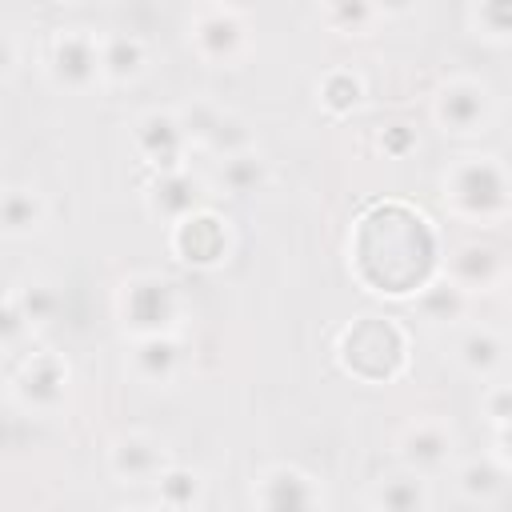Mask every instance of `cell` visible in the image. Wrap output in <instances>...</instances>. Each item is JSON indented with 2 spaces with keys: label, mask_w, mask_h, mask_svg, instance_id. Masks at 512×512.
<instances>
[{
  "label": "cell",
  "mask_w": 512,
  "mask_h": 512,
  "mask_svg": "<svg viewBox=\"0 0 512 512\" xmlns=\"http://www.w3.org/2000/svg\"><path fill=\"white\" fill-rule=\"evenodd\" d=\"M96 68H100V52H96V44L84 32L72 28V32L56 36V44H52V72H56V80L84 84L88 76H96Z\"/></svg>",
  "instance_id": "52a82bcc"
},
{
  "label": "cell",
  "mask_w": 512,
  "mask_h": 512,
  "mask_svg": "<svg viewBox=\"0 0 512 512\" xmlns=\"http://www.w3.org/2000/svg\"><path fill=\"white\" fill-rule=\"evenodd\" d=\"M492 268H496V256H492L488 248H464V252L456 256V272H460V280H468V284L488 280Z\"/></svg>",
  "instance_id": "603a6c76"
},
{
  "label": "cell",
  "mask_w": 512,
  "mask_h": 512,
  "mask_svg": "<svg viewBox=\"0 0 512 512\" xmlns=\"http://www.w3.org/2000/svg\"><path fill=\"white\" fill-rule=\"evenodd\" d=\"M408 140H412V136H408V128H404V124H392V128H388V140H380V144H384L388 152H404V148H408Z\"/></svg>",
  "instance_id": "83f0119b"
},
{
  "label": "cell",
  "mask_w": 512,
  "mask_h": 512,
  "mask_svg": "<svg viewBox=\"0 0 512 512\" xmlns=\"http://www.w3.org/2000/svg\"><path fill=\"white\" fill-rule=\"evenodd\" d=\"M404 456H408L412 464H420V468H436V464L448 456V436H444L436 424H420V428L408 432Z\"/></svg>",
  "instance_id": "9a60e30c"
},
{
  "label": "cell",
  "mask_w": 512,
  "mask_h": 512,
  "mask_svg": "<svg viewBox=\"0 0 512 512\" xmlns=\"http://www.w3.org/2000/svg\"><path fill=\"white\" fill-rule=\"evenodd\" d=\"M340 360H344L348 372H356L364 380H388L404 364V336H400V328L392 320L364 316L360 324H352L344 332Z\"/></svg>",
  "instance_id": "7a4b0ae2"
},
{
  "label": "cell",
  "mask_w": 512,
  "mask_h": 512,
  "mask_svg": "<svg viewBox=\"0 0 512 512\" xmlns=\"http://www.w3.org/2000/svg\"><path fill=\"white\" fill-rule=\"evenodd\" d=\"M8 60H12V48H8V40H0V72L8 68Z\"/></svg>",
  "instance_id": "f1b7e54d"
},
{
  "label": "cell",
  "mask_w": 512,
  "mask_h": 512,
  "mask_svg": "<svg viewBox=\"0 0 512 512\" xmlns=\"http://www.w3.org/2000/svg\"><path fill=\"white\" fill-rule=\"evenodd\" d=\"M196 204V180L184 176L180 168L176 172H160L156 188H152V208L164 212V216H188Z\"/></svg>",
  "instance_id": "8fae6325"
},
{
  "label": "cell",
  "mask_w": 512,
  "mask_h": 512,
  "mask_svg": "<svg viewBox=\"0 0 512 512\" xmlns=\"http://www.w3.org/2000/svg\"><path fill=\"white\" fill-rule=\"evenodd\" d=\"M172 364H176V344H172V340H164V336L140 340V348H136V368H140L148 380H164V376L172 372Z\"/></svg>",
  "instance_id": "e0dca14e"
},
{
  "label": "cell",
  "mask_w": 512,
  "mask_h": 512,
  "mask_svg": "<svg viewBox=\"0 0 512 512\" xmlns=\"http://www.w3.org/2000/svg\"><path fill=\"white\" fill-rule=\"evenodd\" d=\"M436 112L452 132H472L484 116V92L476 84H452V88H444Z\"/></svg>",
  "instance_id": "30bf717a"
},
{
  "label": "cell",
  "mask_w": 512,
  "mask_h": 512,
  "mask_svg": "<svg viewBox=\"0 0 512 512\" xmlns=\"http://www.w3.org/2000/svg\"><path fill=\"white\" fill-rule=\"evenodd\" d=\"M24 328H28V320H24L20 304H0V340H16Z\"/></svg>",
  "instance_id": "4316f807"
},
{
  "label": "cell",
  "mask_w": 512,
  "mask_h": 512,
  "mask_svg": "<svg viewBox=\"0 0 512 512\" xmlns=\"http://www.w3.org/2000/svg\"><path fill=\"white\" fill-rule=\"evenodd\" d=\"M180 144H184V128L168 116H148L140 124V148L148 152L152 164H160L164 172H176V156H180Z\"/></svg>",
  "instance_id": "9c48e42d"
},
{
  "label": "cell",
  "mask_w": 512,
  "mask_h": 512,
  "mask_svg": "<svg viewBox=\"0 0 512 512\" xmlns=\"http://www.w3.org/2000/svg\"><path fill=\"white\" fill-rule=\"evenodd\" d=\"M460 356H464V364H468L472 372H488V368L500 360V344H496V336H488V332H472V336L460 344Z\"/></svg>",
  "instance_id": "7402d4cb"
},
{
  "label": "cell",
  "mask_w": 512,
  "mask_h": 512,
  "mask_svg": "<svg viewBox=\"0 0 512 512\" xmlns=\"http://www.w3.org/2000/svg\"><path fill=\"white\" fill-rule=\"evenodd\" d=\"M196 492H200V480L184 468H172L160 476V504L164 508H188L196 500Z\"/></svg>",
  "instance_id": "ffe728a7"
},
{
  "label": "cell",
  "mask_w": 512,
  "mask_h": 512,
  "mask_svg": "<svg viewBox=\"0 0 512 512\" xmlns=\"http://www.w3.org/2000/svg\"><path fill=\"white\" fill-rule=\"evenodd\" d=\"M172 308H176V300H172V288H168L164 280L144 276V280L128 284V296H124V316H128L136 328H144V332L164 328V324L172 320Z\"/></svg>",
  "instance_id": "5b68a950"
},
{
  "label": "cell",
  "mask_w": 512,
  "mask_h": 512,
  "mask_svg": "<svg viewBox=\"0 0 512 512\" xmlns=\"http://www.w3.org/2000/svg\"><path fill=\"white\" fill-rule=\"evenodd\" d=\"M40 220V200L24 188H8L0 196V228L4 232H32Z\"/></svg>",
  "instance_id": "5bb4252c"
},
{
  "label": "cell",
  "mask_w": 512,
  "mask_h": 512,
  "mask_svg": "<svg viewBox=\"0 0 512 512\" xmlns=\"http://www.w3.org/2000/svg\"><path fill=\"white\" fill-rule=\"evenodd\" d=\"M112 468L120 476H132V480H144V476H156L160 472V448L152 440H140V436H128L116 456H112Z\"/></svg>",
  "instance_id": "4fadbf2b"
},
{
  "label": "cell",
  "mask_w": 512,
  "mask_h": 512,
  "mask_svg": "<svg viewBox=\"0 0 512 512\" xmlns=\"http://www.w3.org/2000/svg\"><path fill=\"white\" fill-rule=\"evenodd\" d=\"M460 480H464V492H468V496H492V492L500 488L504 472H500V468H488V464H468Z\"/></svg>",
  "instance_id": "d4e9b609"
},
{
  "label": "cell",
  "mask_w": 512,
  "mask_h": 512,
  "mask_svg": "<svg viewBox=\"0 0 512 512\" xmlns=\"http://www.w3.org/2000/svg\"><path fill=\"white\" fill-rule=\"evenodd\" d=\"M260 508L264 512H312L316 508V488L304 472L276 468L260 484Z\"/></svg>",
  "instance_id": "8992f818"
},
{
  "label": "cell",
  "mask_w": 512,
  "mask_h": 512,
  "mask_svg": "<svg viewBox=\"0 0 512 512\" xmlns=\"http://www.w3.org/2000/svg\"><path fill=\"white\" fill-rule=\"evenodd\" d=\"M16 392L28 400V404H56L64 396V368L56 356H32L24 364V372L16 376Z\"/></svg>",
  "instance_id": "ba28073f"
},
{
  "label": "cell",
  "mask_w": 512,
  "mask_h": 512,
  "mask_svg": "<svg viewBox=\"0 0 512 512\" xmlns=\"http://www.w3.org/2000/svg\"><path fill=\"white\" fill-rule=\"evenodd\" d=\"M352 256H356V272L376 292L400 296L428 280L436 260V240L420 212L404 204H376L356 224Z\"/></svg>",
  "instance_id": "6da1fadb"
},
{
  "label": "cell",
  "mask_w": 512,
  "mask_h": 512,
  "mask_svg": "<svg viewBox=\"0 0 512 512\" xmlns=\"http://www.w3.org/2000/svg\"><path fill=\"white\" fill-rule=\"evenodd\" d=\"M196 40L208 56H224L236 48L240 40V28H236V12H224V8H212L204 12V20L196 24Z\"/></svg>",
  "instance_id": "7c38bea8"
},
{
  "label": "cell",
  "mask_w": 512,
  "mask_h": 512,
  "mask_svg": "<svg viewBox=\"0 0 512 512\" xmlns=\"http://www.w3.org/2000/svg\"><path fill=\"white\" fill-rule=\"evenodd\" d=\"M420 304H424V312H428L432 320H448V316H456V308H460V292H456L452 284H432Z\"/></svg>",
  "instance_id": "cb8c5ba5"
},
{
  "label": "cell",
  "mask_w": 512,
  "mask_h": 512,
  "mask_svg": "<svg viewBox=\"0 0 512 512\" xmlns=\"http://www.w3.org/2000/svg\"><path fill=\"white\" fill-rule=\"evenodd\" d=\"M16 304H20L24 320L32 324V320H44V316L56 308V296H52L44 284H32V288H24V292H20V300H16Z\"/></svg>",
  "instance_id": "484cf974"
},
{
  "label": "cell",
  "mask_w": 512,
  "mask_h": 512,
  "mask_svg": "<svg viewBox=\"0 0 512 512\" xmlns=\"http://www.w3.org/2000/svg\"><path fill=\"white\" fill-rule=\"evenodd\" d=\"M320 96L332 112H348L360 100V80L352 72H328L324 84H320Z\"/></svg>",
  "instance_id": "44dd1931"
},
{
  "label": "cell",
  "mask_w": 512,
  "mask_h": 512,
  "mask_svg": "<svg viewBox=\"0 0 512 512\" xmlns=\"http://www.w3.org/2000/svg\"><path fill=\"white\" fill-rule=\"evenodd\" d=\"M228 248V232L216 216L208 212H188L176 228V252L188 260V264H216Z\"/></svg>",
  "instance_id": "277c9868"
},
{
  "label": "cell",
  "mask_w": 512,
  "mask_h": 512,
  "mask_svg": "<svg viewBox=\"0 0 512 512\" xmlns=\"http://www.w3.org/2000/svg\"><path fill=\"white\" fill-rule=\"evenodd\" d=\"M220 180H224L232 192H256V184L264 180V164H260V156H248V152L224 156Z\"/></svg>",
  "instance_id": "d6986e66"
},
{
  "label": "cell",
  "mask_w": 512,
  "mask_h": 512,
  "mask_svg": "<svg viewBox=\"0 0 512 512\" xmlns=\"http://www.w3.org/2000/svg\"><path fill=\"white\" fill-rule=\"evenodd\" d=\"M452 200L460 212L484 216L504 208V172L492 160H468L452 172Z\"/></svg>",
  "instance_id": "3957f363"
},
{
  "label": "cell",
  "mask_w": 512,
  "mask_h": 512,
  "mask_svg": "<svg viewBox=\"0 0 512 512\" xmlns=\"http://www.w3.org/2000/svg\"><path fill=\"white\" fill-rule=\"evenodd\" d=\"M380 512H424V488L412 476H392L376 488Z\"/></svg>",
  "instance_id": "2e32d148"
},
{
  "label": "cell",
  "mask_w": 512,
  "mask_h": 512,
  "mask_svg": "<svg viewBox=\"0 0 512 512\" xmlns=\"http://www.w3.org/2000/svg\"><path fill=\"white\" fill-rule=\"evenodd\" d=\"M100 68L108 72V76H132L136 68H140V40H132V36H112L104 48H100Z\"/></svg>",
  "instance_id": "ac0fdd59"
}]
</instances>
